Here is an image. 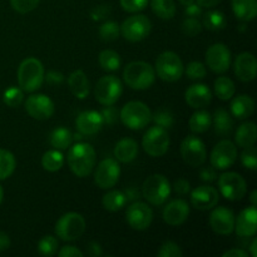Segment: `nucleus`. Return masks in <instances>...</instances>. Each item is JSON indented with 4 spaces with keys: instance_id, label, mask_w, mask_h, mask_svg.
<instances>
[{
    "instance_id": "7c9ffc66",
    "label": "nucleus",
    "mask_w": 257,
    "mask_h": 257,
    "mask_svg": "<svg viewBox=\"0 0 257 257\" xmlns=\"http://www.w3.org/2000/svg\"><path fill=\"white\" fill-rule=\"evenodd\" d=\"M190 130L193 133H205L212 127V115L207 110H197L190 118Z\"/></svg>"
},
{
    "instance_id": "ddd939ff",
    "label": "nucleus",
    "mask_w": 257,
    "mask_h": 257,
    "mask_svg": "<svg viewBox=\"0 0 257 257\" xmlns=\"http://www.w3.org/2000/svg\"><path fill=\"white\" fill-rule=\"evenodd\" d=\"M180 150L183 161L191 167H198L203 165L207 157L205 143L196 136H187L181 143Z\"/></svg>"
},
{
    "instance_id": "7ed1b4c3",
    "label": "nucleus",
    "mask_w": 257,
    "mask_h": 257,
    "mask_svg": "<svg viewBox=\"0 0 257 257\" xmlns=\"http://www.w3.org/2000/svg\"><path fill=\"white\" fill-rule=\"evenodd\" d=\"M123 79L125 84L136 90L148 89L156 80L155 68L147 62L136 60L127 64L123 70Z\"/></svg>"
},
{
    "instance_id": "c9c22d12",
    "label": "nucleus",
    "mask_w": 257,
    "mask_h": 257,
    "mask_svg": "<svg viewBox=\"0 0 257 257\" xmlns=\"http://www.w3.org/2000/svg\"><path fill=\"white\" fill-rule=\"evenodd\" d=\"M151 8L152 12L163 20L172 19L176 14V4L173 0H152Z\"/></svg>"
},
{
    "instance_id": "aec40b11",
    "label": "nucleus",
    "mask_w": 257,
    "mask_h": 257,
    "mask_svg": "<svg viewBox=\"0 0 257 257\" xmlns=\"http://www.w3.org/2000/svg\"><path fill=\"white\" fill-rule=\"evenodd\" d=\"M240 237H253L257 232V210L256 206L251 205L240 212L235 218V228Z\"/></svg>"
},
{
    "instance_id": "2eb2a0df",
    "label": "nucleus",
    "mask_w": 257,
    "mask_h": 257,
    "mask_svg": "<svg viewBox=\"0 0 257 257\" xmlns=\"http://www.w3.org/2000/svg\"><path fill=\"white\" fill-rule=\"evenodd\" d=\"M206 63L207 67L217 74H223L230 69L231 52L222 43H216L211 45L206 52Z\"/></svg>"
},
{
    "instance_id": "dca6fc26",
    "label": "nucleus",
    "mask_w": 257,
    "mask_h": 257,
    "mask_svg": "<svg viewBox=\"0 0 257 257\" xmlns=\"http://www.w3.org/2000/svg\"><path fill=\"white\" fill-rule=\"evenodd\" d=\"M125 220L133 230H147L153 221V211L147 203L133 202L125 211Z\"/></svg>"
},
{
    "instance_id": "f704fd0d",
    "label": "nucleus",
    "mask_w": 257,
    "mask_h": 257,
    "mask_svg": "<svg viewBox=\"0 0 257 257\" xmlns=\"http://www.w3.org/2000/svg\"><path fill=\"white\" fill-rule=\"evenodd\" d=\"M98 62L102 69L107 70V72H114V70L119 69L120 64H122V59H120L119 54L112 49H104L99 53L98 57Z\"/></svg>"
},
{
    "instance_id": "4d7b16f0",
    "label": "nucleus",
    "mask_w": 257,
    "mask_h": 257,
    "mask_svg": "<svg viewBox=\"0 0 257 257\" xmlns=\"http://www.w3.org/2000/svg\"><path fill=\"white\" fill-rule=\"evenodd\" d=\"M223 257H247V251H243L242 248H231V250L223 252Z\"/></svg>"
},
{
    "instance_id": "58836bf2",
    "label": "nucleus",
    "mask_w": 257,
    "mask_h": 257,
    "mask_svg": "<svg viewBox=\"0 0 257 257\" xmlns=\"http://www.w3.org/2000/svg\"><path fill=\"white\" fill-rule=\"evenodd\" d=\"M235 90V83L228 77H220L215 80V93L221 100L231 99Z\"/></svg>"
},
{
    "instance_id": "a19ab883",
    "label": "nucleus",
    "mask_w": 257,
    "mask_h": 257,
    "mask_svg": "<svg viewBox=\"0 0 257 257\" xmlns=\"http://www.w3.org/2000/svg\"><path fill=\"white\" fill-rule=\"evenodd\" d=\"M119 34V25H118V23L112 22V20L103 23L99 27V37L104 42H114V40L118 39Z\"/></svg>"
},
{
    "instance_id": "052dcab7",
    "label": "nucleus",
    "mask_w": 257,
    "mask_h": 257,
    "mask_svg": "<svg viewBox=\"0 0 257 257\" xmlns=\"http://www.w3.org/2000/svg\"><path fill=\"white\" fill-rule=\"evenodd\" d=\"M89 255L92 256H100L102 255V250H100V246L97 242H92L89 245Z\"/></svg>"
},
{
    "instance_id": "338daca9",
    "label": "nucleus",
    "mask_w": 257,
    "mask_h": 257,
    "mask_svg": "<svg viewBox=\"0 0 257 257\" xmlns=\"http://www.w3.org/2000/svg\"><path fill=\"white\" fill-rule=\"evenodd\" d=\"M3 198H4V190H3L2 185H0V205H2L3 202Z\"/></svg>"
},
{
    "instance_id": "13d9d810",
    "label": "nucleus",
    "mask_w": 257,
    "mask_h": 257,
    "mask_svg": "<svg viewBox=\"0 0 257 257\" xmlns=\"http://www.w3.org/2000/svg\"><path fill=\"white\" fill-rule=\"evenodd\" d=\"M63 74H60V73L58 72H49L47 75V80L49 83H52V84H60V83L63 82Z\"/></svg>"
},
{
    "instance_id": "cd10ccee",
    "label": "nucleus",
    "mask_w": 257,
    "mask_h": 257,
    "mask_svg": "<svg viewBox=\"0 0 257 257\" xmlns=\"http://www.w3.org/2000/svg\"><path fill=\"white\" fill-rule=\"evenodd\" d=\"M232 10L238 20L251 22L257 15V2L256 0H232Z\"/></svg>"
},
{
    "instance_id": "c756f323",
    "label": "nucleus",
    "mask_w": 257,
    "mask_h": 257,
    "mask_svg": "<svg viewBox=\"0 0 257 257\" xmlns=\"http://www.w3.org/2000/svg\"><path fill=\"white\" fill-rule=\"evenodd\" d=\"M212 124L215 132L220 136H230L233 130V119L231 118L230 113L222 108L215 112L212 118Z\"/></svg>"
},
{
    "instance_id": "412c9836",
    "label": "nucleus",
    "mask_w": 257,
    "mask_h": 257,
    "mask_svg": "<svg viewBox=\"0 0 257 257\" xmlns=\"http://www.w3.org/2000/svg\"><path fill=\"white\" fill-rule=\"evenodd\" d=\"M233 72L241 82H252L256 78L257 60L252 53H241L233 63Z\"/></svg>"
},
{
    "instance_id": "b1692460",
    "label": "nucleus",
    "mask_w": 257,
    "mask_h": 257,
    "mask_svg": "<svg viewBox=\"0 0 257 257\" xmlns=\"http://www.w3.org/2000/svg\"><path fill=\"white\" fill-rule=\"evenodd\" d=\"M185 99L191 108L202 109L210 105L212 100V92L206 84H193L186 90Z\"/></svg>"
},
{
    "instance_id": "f8f14e48",
    "label": "nucleus",
    "mask_w": 257,
    "mask_h": 257,
    "mask_svg": "<svg viewBox=\"0 0 257 257\" xmlns=\"http://www.w3.org/2000/svg\"><path fill=\"white\" fill-rule=\"evenodd\" d=\"M237 160V147L230 140H223L213 147L211 152V166L217 171L230 168Z\"/></svg>"
},
{
    "instance_id": "f3484780",
    "label": "nucleus",
    "mask_w": 257,
    "mask_h": 257,
    "mask_svg": "<svg viewBox=\"0 0 257 257\" xmlns=\"http://www.w3.org/2000/svg\"><path fill=\"white\" fill-rule=\"evenodd\" d=\"M25 110L34 119L45 120L54 114L55 107L48 95L33 94L25 100Z\"/></svg>"
},
{
    "instance_id": "ea45409f",
    "label": "nucleus",
    "mask_w": 257,
    "mask_h": 257,
    "mask_svg": "<svg viewBox=\"0 0 257 257\" xmlns=\"http://www.w3.org/2000/svg\"><path fill=\"white\" fill-rule=\"evenodd\" d=\"M59 248V242L57 237L52 235H47L38 242V251L43 256H54Z\"/></svg>"
},
{
    "instance_id": "a878e982",
    "label": "nucleus",
    "mask_w": 257,
    "mask_h": 257,
    "mask_svg": "<svg viewBox=\"0 0 257 257\" xmlns=\"http://www.w3.org/2000/svg\"><path fill=\"white\" fill-rule=\"evenodd\" d=\"M138 151H140L138 143L135 140L123 138L115 145L113 153H114V157L118 162L130 163L136 160V157L138 156Z\"/></svg>"
},
{
    "instance_id": "e2e57ef3",
    "label": "nucleus",
    "mask_w": 257,
    "mask_h": 257,
    "mask_svg": "<svg viewBox=\"0 0 257 257\" xmlns=\"http://www.w3.org/2000/svg\"><path fill=\"white\" fill-rule=\"evenodd\" d=\"M250 252H251V256H252V257L257 256V240H256V238H253L252 243H251Z\"/></svg>"
},
{
    "instance_id": "e433bc0d",
    "label": "nucleus",
    "mask_w": 257,
    "mask_h": 257,
    "mask_svg": "<svg viewBox=\"0 0 257 257\" xmlns=\"http://www.w3.org/2000/svg\"><path fill=\"white\" fill-rule=\"evenodd\" d=\"M17 167V160L14 155L7 150L0 148V181L7 180L14 173Z\"/></svg>"
},
{
    "instance_id": "1a4fd4ad",
    "label": "nucleus",
    "mask_w": 257,
    "mask_h": 257,
    "mask_svg": "<svg viewBox=\"0 0 257 257\" xmlns=\"http://www.w3.org/2000/svg\"><path fill=\"white\" fill-rule=\"evenodd\" d=\"M120 28V34L125 40L131 43H137L146 39L152 29V23L146 15L138 14L127 18Z\"/></svg>"
},
{
    "instance_id": "79ce46f5",
    "label": "nucleus",
    "mask_w": 257,
    "mask_h": 257,
    "mask_svg": "<svg viewBox=\"0 0 257 257\" xmlns=\"http://www.w3.org/2000/svg\"><path fill=\"white\" fill-rule=\"evenodd\" d=\"M24 99V92L18 87H10L3 94V100L10 108H17Z\"/></svg>"
},
{
    "instance_id": "8fccbe9b",
    "label": "nucleus",
    "mask_w": 257,
    "mask_h": 257,
    "mask_svg": "<svg viewBox=\"0 0 257 257\" xmlns=\"http://www.w3.org/2000/svg\"><path fill=\"white\" fill-rule=\"evenodd\" d=\"M119 2L122 9L128 13L142 12L148 5V0H119Z\"/></svg>"
},
{
    "instance_id": "473e14b6",
    "label": "nucleus",
    "mask_w": 257,
    "mask_h": 257,
    "mask_svg": "<svg viewBox=\"0 0 257 257\" xmlns=\"http://www.w3.org/2000/svg\"><path fill=\"white\" fill-rule=\"evenodd\" d=\"M49 142L55 150H67L73 142V135L69 130L64 127H58L50 133Z\"/></svg>"
},
{
    "instance_id": "bb28decb",
    "label": "nucleus",
    "mask_w": 257,
    "mask_h": 257,
    "mask_svg": "<svg viewBox=\"0 0 257 257\" xmlns=\"http://www.w3.org/2000/svg\"><path fill=\"white\" fill-rule=\"evenodd\" d=\"M255 110V102L250 95H238L231 102V113L237 119H247Z\"/></svg>"
},
{
    "instance_id": "4be33fe9",
    "label": "nucleus",
    "mask_w": 257,
    "mask_h": 257,
    "mask_svg": "<svg viewBox=\"0 0 257 257\" xmlns=\"http://www.w3.org/2000/svg\"><path fill=\"white\" fill-rule=\"evenodd\" d=\"M75 125L82 135L93 136L97 135L102 130V127L104 125V120H103L100 112L85 110V112L78 114L77 119H75Z\"/></svg>"
},
{
    "instance_id": "39448f33",
    "label": "nucleus",
    "mask_w": 257,
    "mask_h": 257,
    "mask_svg": "<svg viewBox=\"0 0 257 257\" xmlns=\"http://www.w3.org/2000/svg\"><path fill=\"white\" fill-rule=\"evenodd\" d=\"M170 181L160 173L150 176L145 180L142 186V196L148 203L153 206H161L168 200L171 195Z\"/></svg>"
},
{
    "instance_id": "6e6d98bb",
    "label": "nucleus",
    "mask_w": 257,
    "mask_h": 257,
    "mask_svg": "<svg viewBox=\"0 0 257 257\" xmlns=\"http://www.w3.org/2000/svg\"><path fill=\"white\" fill-rule=\"evenodd\" d=\"M185 14L186 17H191V18H198L201 14H202V7L197 3H193V4L187 5L185 7Z\"/></svg>"
},
{
    "instance_id": "4468645a",
    "label": "nucleus",
    "mask_w": 257,
    "mask_h": 257,
    "mask_svg": "<svg viewBox=\"0 0 257 257\" xmlns=\"http://www.w3.org/2000/svg\"><path fill=\"white\" fill-rule=\"evenodd\" d=\"M120 176V166L114 158H105L100 161L94 172L95 185L103 190H108L117 185Z\"/></svg>"
},
{
    "instance_id": "5fc2aeb1",
    "label": "nucleus",
    "mask_w": 257,
    "mask_h": 257,
    "mask_svg": "<svg viewBox=\"0 0 257 257\" xmlns=\"http://www.w3.org/2000/svg\"><path fill=\"white\" fill-rule=\"evenodd\" d=\"M200 177L201 180L205 181V182H213V181L217 180V173H216V168L211 167H203L200 171Z\"/></svg>"
},
{
    "instance_id": "a211bd4d",
    "label": "nucleus",
    "mask_w": 257,
    "mask_h": 257,
    "mask_svg": "<svg viewBox=\"0 0 257 257\" xmlns=\"http://www.w3.org/2000/svg\"><path fill=\"white\" fill-rule=\"evenodd\" d=\"M210 226L217 235H231L235 228V215L225 206L215 208L210 215Z\"/></svg>"
},
{
    "instance_id": "9b49d317",
    "label": "nucleus",
    "mask_w": 257,
    "mask_h": 257,
    "mask_svg": "<svg viewBox=\"0 0 257 257\" xmlns=\"http://www.w3.org/2000/svg\"><path fill=\"white\" fill-rule=\"evenodd\" d=\"M218 188L228 201H241L247 192L245 178L237 172H225L218 177Z\"/></svg>"
},
{
    "instance_id": "c03bdc74",
    "label": "nucleus",
    "mask_w": 257,
    "mask_h": 257,
    "mask_svg": "<svg viewBox=\"0 0 257 257\" xmlns=\"http://www.w3.org/2000/svg\"><path fill=\"white\" fill-rule=\"evenodd\" d=\"M241 162L247 170H257V152L255 146H250L243 150V152L241 153Z\"/></svg>"
},
{
    "instance_id": "20e7f679",
    "label": "nucleus",
    "mask_w": 257,
    "mask_h": 257,
    "mask_svg": "<svg viewBox=\"0 0 257 257\" xmlns=\"http://www.w3.org/2000/svg\"><path fill=\"white\" fill-rule=\"evenodd\" d=\"M123 124L132 131H140L147 127L152 120V112L147 104L138 100H132L123 105L119 112Z\"/></svg>"
},
{
    "instance_id": "603ef678",
    "label": "nucleus",
    "mask_w": 257,
    "mask_h": 257,
    "mask_svg": "<svg viewBox=\"0 0 257 257\" xmlns=\"http://www.w3.org/2000/svg\"><path fill=\"white\" fill-rule=\"evenodd\" d=\"M58 256L59 257H83L84 253L77 248L75 246H64L58 251Z\"/></svg>"
},
{
    "instance_id": "0e129e2a",
    "label": "nucleus",
    "mask_w": 257,
    "mask_h": 257,
    "mask_svg": "<svg viewBox=\"0 0 257 257\" xmlns=\"http://www.w3.org/2000/svg\"><path fill=\"white\" fill-rule=\"evenodd\" d=\"M250 201H251V203H252V206L257 205V191L256 190H253L252 192H251Z\"/></svg>"
},
{
    "instance_id": "de8ad7c7",
    "label": "nucleus",
    "mask_w": 257,
    "mask_h": 257,
    "mask_svg": "<svg viewBox=\"0 0 257 257\" xmlns=\"http://www.w3.org/2000/svg\"><path fill=\"white\" fill-rule=\"evenodd\" d=\"M40 0H10L13 9L19 14H27L38 7Z\"/></svg>"
},
{
    "instance_id": "6e6552de",
    "label": "nucleus",
    "mask_w": 257,
    "mask_h": 257,
    "mask_svg": "<svg viewBox=\"0 0 257 257\" xmlns=\"http://www.w3.org/2000/svg\"><path fill=\"white\" fill-rule=\"evenodd\" d=\"M170 143L171 141L167 130L160 125H155L147 130V132L143 136L142 147L151 157H161L167 153Z\"/></svg>"
},
{
    "instance_id": "423d86ee",
    "label": "nucleus",
    "mask_w": 257,
    "mask_h": 257,
    "mask_svg": "<svg viewBox=\"0 0 257 257\" xmlns=\"http://www.w3.org/2000/svg\"><path fill=\"white\" fill-rule=\"evenodd\" d=\"M155 72L163 82L173 83L181 79L185 67L178 54L173 52H163L156 59Z\"/></svg>"
},
{
    "instance_id": "864d4df0",
    "label": "nucleus",
    "mask_w": 257,
    "mask_h": 257,
    "mask_svg": "<svg viewBox=\"0 0 257 257\" xmlns=\"http://www.w3.org/2000/svg\"><path fill=\"white\" fill-rule=\"evenodd\" d=\"M173 190L178 195H187L191 190L190 182L187 180H185V178H178L173 183Z\"/></svg>"
},
{
    "instance_id": "680f3d73",
    "label": "nucleus",
    "mask_w": 257,
    "mask_h": 257,
    "mask_svg": "<svg viewBox=\"0 0 257 257\" xmlns=\"http://www.w3.org/2000/svg\"><path fill=\"white\" fill-rule=\"evenodd\" d=\"M222 0H197V4H200L201 7L205 8H212L218 5Z\"/></svg>"
},
{
    "instance_id": "9d476101",
    "label": "nucleus",
    "mask_w": 257,
    "mask_h": 257,
    "mask_svg": "<svg viewBox=\"0 0 257 257\" xmlns=\"http://www.w3.org/2000/svg\"><path fill=\"white\" fill-rule=\"evenodd\" d=\"M123 93V85L115 75H104L97 82L94 89L95 99L102 105H112Z\"/></svg>"
},
{
    "instance_id": "2f4dec72",
    "label": "nucleus",
    "mask_w": 257,
    "mask_h": 257,
    "mask_svg": "<svg viewBox=\"0 0 257 257\" xmlns=\"http://www.w3.org/2000/svg\"><path fill=\"white\" fill-rule=\"evenodd\" d=\"M127 203L124 192L118 190H112L105 193L102 198V205L109 212H117L120 211Z\"/></svg>"
},
{
    "instance_id": "4c0bfd02",
    "label": "nucleus",
    "mask_w": 257,
    "mask_h": 257,
    "mask_svg": "<svg viewBox=\"0 0 257 257\" xmlns=\"http://www.w3.org/2000/svg\"><path fill=\"white\" fill-rule=\"evenodd\" d=\"M226 24H227V22H226L225 14L218 12V10L207 12L203 17V27L207 28L208 30H212V32L225 29Z\"/></svg>"
},
{
    "instance_id": "49530a36",
    "label": "nucleus",
    "mask_w": 257,
    "mask_h": 257,
    "mask_svg": "<svg viewBox=\"0 0 257 257\" xmlns=\"http://www.w3.org/2000/svg\"><path fill=\"white\" fill-rule=\"evenodd\" d=\"M206 67L201 62H191L186 68V74L190 79H203L206 77Z\"/></svg>"
},
{
    "instance_id": "f03ea898",
    "label": "nucleus",
    "mask_w": 257,
    "mask_h": 257,
    "mask_svg": "<svg viewBox=\"0 0 257 257\" xmlns=\"http://www.w3.org/2000/svg\"><path fill=\"white\" fill-rule=\"evenodd\" d=\"M45 79V70L37 58H27L18 68V84L23 92L33 93L39 89Z\"/></svg>"
},
{
    "instance_id": "72a5a7b5",
    "label": "nucleus",
    "mask_w": 257,
    "mask_h": 257,
    "mask_svg": "<svg viewBox=\"0 0 257 257\" xmlns=\"http://www.w3.org/2000/svg\"><path fill=\"white\" fill-rule=\"evenodd\" d=\"M64 165V156L58 150H49L43 155L42 166L48 172H57Z\"/></svg>"
},
{
    "instance_id": "09e8293b",
    "label": "nucleus",
    "mask_w": 257,
    "mask_h": 257,
    "mask_svg": "<svg viewBox=\"0 0 257 257\" xmlns=\"http://www.w3.org/2000/svg\"><path fill=\"white\" fill-rule=\"evenodd\" d=\"M157 255L158 257H181L183 255V252L177 243L172 242V241H167V242L161 246Z\"/></svg>"
},
{
    "instance_id": "bf43d9fd",
    "label": "nucleus",
    "mask_w": 257,
    "mask_h": 257,
    "mask_svg": "<svg viewBox=\"0 0 257 257\" xmlns=\"http://www.w3.org/2000/svg\"><path fill=\"white\" fill-rule=\"evenodd\" d=\"M10 238L5 232H0V252H4L10 247Z\"/></svg>"
},
{
    "instance_id": "393cba45",
    "label": "nucleus",
    "mask_w": 257,
    "mask_h": 257,
    "mask_svg": "<svg viewBox=\"0 0 257 257\" xmlns=\"http://www.w3.org/2000/svg\"><path fill=\"white\" fill-rule=\"evenodd\" d=\"M68 85L72 94L78 99H84L89 94L90 83L83 70H74L68 78Z\"/></svg>"
},
{
    "instance_id": "5701e85b",
    "label": "nucleus",
    "mask_w": 257,
    "mask_h": 257,
    "mask_svg": "<svg viewBox=\"0 0 257 257\" xmlns=\"http://www.w3.org/2000/svg\"><path fill=\"white\" fill-rule=\"evenodd\" d=\"M190 206L183 200H173L165 207L162 213L163 221L170 226H180L187 221Z\"/></svg>"
},
{
    "instance_id": "69168bd1",
    "label": "nucleus",
    "mask_w": 257,
    "mask_h": 257,
    "mask_svg": "<svg viewBox=\"0 0 257 257\" xmlns=\"http://www.w3.org/2000/svg\"><path fill=\"white\" fill-rule=\"evenodd\" d=\"M178 2H180L181 4L183 5V7H187V5L193 4V3H196V0H178Z\"/></svg>"
},
{
    "instance_id": "0eeeda50",
    "label": "nucleus",
    "mask_w": 257,
    "mask_h": 257,
    "mask_svg": "<svg viewBox=\"0 0 257 257\" xmlns=\"http://www.w3.org/2000/svg\"><path fill=\"white\" fill-rule=\"evenodd\" d=\"M87 223L80 213H64L55 223V233L63 241H77L84 233Z\"/></svg>"
},
{
    "instance_id": "37998d69",
    "label": "nucleus",
    "mask_w": 257,
    "mask_h": 257,
    "mask_svg": "<svg viewBox=\"0 0 257 257\" xmlns=\"http://www.w3.org/2000/svg\"><path fill=\"white\" fill-rule=\"evenodd\" d=\"M152 120L156 125L168 130L173 125V114L168 109H158L156 110L155 114H152Z\"/></svg>"
},
{
    "instance_id": "c85d7f7f",
    "label": "nucleus",
    "mask_w": 257,
    "mask_h": 257,
    "mask_svg": "<svg viewBox=\"0 0 257 257\" xmlns=\"http://www.w3.org/2000/svg\"><path fill=\"white\" fill-rule=\"evenodd\" d=\"M257 133L256 124L253 122H246L237 128L235 135V142L242 148H247L253 146L256 142Z\"/></svg>"
},
{
    "instance_id": "3c124183",
    "label": "nucleus",
    "mask_w": 257,
    "mask_h": 257,
    "mask_svg": "<svg viewBox=\"0 0 257 257\" xmlns=\"http://www.w3.org/2000/svg\"><path fill=\"white\" fill-rule=\"evenodd\" d=\"M100 114H102L103 120H104V124L107 123L108 125H113L119 118V112H118L117 108L113 107V104L105 105V108L100 112Z\"/></svg>"
},
{
    "instance_id": "f257e3e1",
    "label": "nucleus",
    "mask_w": 257,
    "mask_h": 257,
    "mask_svg": "<svg viewBox=\"0 0 257 257\" xmlns=\"http://www.w3.org/2000/svg\"><path fill=\"white\" fill-rule=\"evenodd\" d=\"M95 151L88 143L78 142L69 148L67 156V162L70 171L77 177H87L92 173L95 166Z\"/></svg>"
},
{
    "instance_id": "a18cd8bd",
    "label": "nucleus",
    "mask_w": 257,
    "mask_h": 257,
    "mask_svg": "<svg viewBox=\"0 0 257 257\" xmlns=\"http://www.w3.org/2000/svg\"><path fill=\"white\" fill-rule=\"evenodd\" d=\"M182 30L188 37H196V35L202 32V24H201L197 18L187 17L182 22Z\"/></svg>"
},
{
    "instance_id": "6ab92c4d",
    "label": "nucleus",
    "mask_w": 257,
    "mask_h": 257,
    "mask_svg": "<svg viewBox=\"0 0 257 257\" xmlns=\"http://www.w3.org/2000/svg\"><path fill=\"white\" fill-rule=\"evenodd\" d=\"M220 201L217 190L212 186L203 185L191 192V203L200 211H207L215 207Z\"/></svg>"
}]
</instances>
